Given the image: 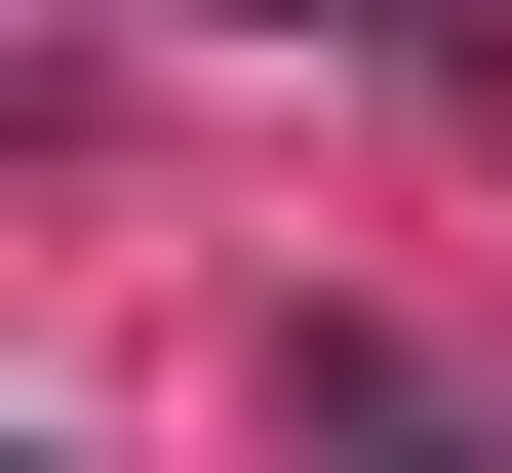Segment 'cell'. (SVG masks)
<instances>
[{
	"instance_id": "6da1fadb",
	"label": "cell",
	"mask_w": 512,
	"mask_h": 473,
	"mask_svg": "<svg viewBox=\"0 0 512 473\" xmlns=\"http://www.w3.org/2000/svg\"><path fill=\"white\" fill-rule=\"evenodd\" d=\"M276 434H316V473H512V434L434 395V355H355V316H316V355H276Z\"/></svg>"
}]
</instances>
